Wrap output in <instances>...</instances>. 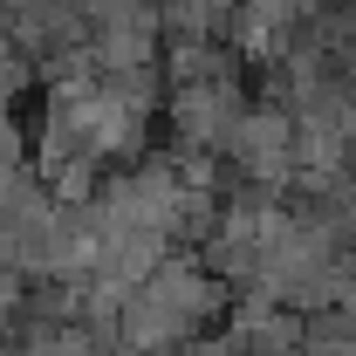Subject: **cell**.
Segmentation results:
<instances>
[{"mask_svg":"<svg viewBox=\"0 0 356 356\" xmlns=\"http://www.w3.org/2000/svg\"><path fill=\"white\" fill-rule=\"evenodd\" d=\"M35 83V62H28V55H21V48L7 42V35H0V110H14V103H21V89Z\"/></svg>","mask_w":356,"mask_h":356,"instance_id":"1","label":"cell"}]
</instances>
